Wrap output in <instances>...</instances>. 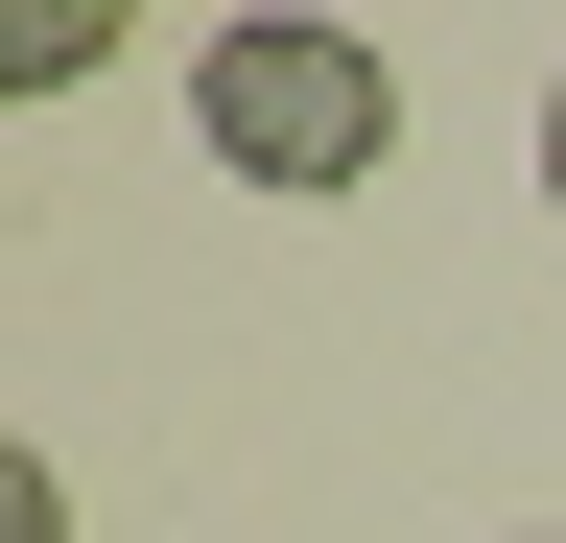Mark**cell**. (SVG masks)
Wrapping results in <instances>:
<instances>
[{"instance_id":"6da1fadb","label":"cell","mask_w":566,"mask_h":543,"mask_svg":"<svg viewBox=\"0 0 566 543\" xmlns=\"http://www.w3.org/2000/svg\"><path fill=\"white\" fill-rule=\"evenodd\" d=\"M189 143L283 189V213H331V189H378L401 166V72H378V24H307V0H260V24H212L189 48Z\"/></svg>"},{"instance_id":"7a4b0ae2","label":"cell","mask_w":566,"mask_h":543,"mask_svg":"<svg viewBox=\"0 0 566 543\" xmlns=\"http://www.w3.org/2000/svg\"><path fill=\"white\" fill-rule=\"evenodd\" d=\"M0 543H71V472H48V449L0 472Z\"/></svg>"},{"instance_id":"3957f363","label":"cell","mask_w":566,"mask_h":543,"mask_svg":"<svg viewBox=\"0 0 566 543\" xmlns=\"http://www.w3.org/2000/svg\"><path fill=\"white\" fill-rule=\"evenodd\" d=\"M543 189H566V95H543Z\"/></svg>"}]
</instances>
